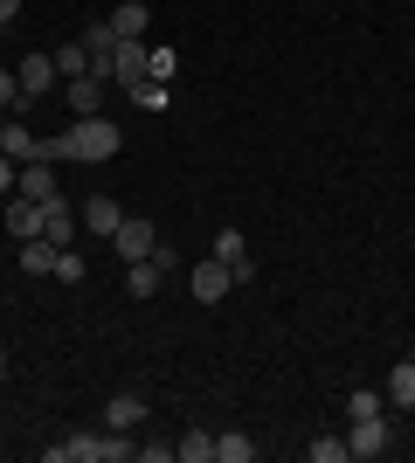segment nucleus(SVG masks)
<instances>
[{
  "label": "nucleus",
  "mask_w": 415,
  "mask_h": 463,
  "mask_svg": "<svg viewBox=\"0 0 415 463\" xmlns=\"http://www.w3.org/2000/svg\"><path fill=\"white\" fill-rule=\"evenodd\" d=\"M125 146V132L111 125V118H70L56 138H42V159L56 166V159H83V166H98V159H111Z\"/></svg>",
  "instance_id": "f257e3e1"
},
{
  "label": "nucleus",
  "mask_w": 415,
  "mask_h": 463,
  "mask_svg": "<svg viewBox=\"0 0 415 463\" xmlns=\"http://www.w3.org/2000/svg\"><path fill=\"white\" fill-rule=\"evenodd\" d=\"M388 443H395V422L388 415H360V422H346V457H388Z\"/></svg>",
  "instance_id": "f03ea898"
},
{
  "label": "nucleus",
  "mask_w": 415,
  "mask_h": 463,
  "mask_svg": "<svg viewBox=\"0 0 415 463\" xmlns=\"http://www.w3.org/2000/svg\"><path fill=\"white\" fill-rule=\"evenodd\" d=\"M0 153L14 159V166H35V159H42L35 125H28V118H0ZM42 166H49V159H42Z\"/></svg>",
  "instance_id": "7ed1b4c3"
},
{
  "label": "nucleus",
  "mask_w": 415,
  "mask_h": 463,
  "mask_svg": "<svg viewBox=\"0 0 415 463\" xmlns=\"http://www.w3.org/2000/svg\"><path fill=\"white\" fill-rule=\"evenodd\" d=\"M14 77H21V97H28V104H21V111H35V97H49V90H56V56H21V70H14ZM14 111V118H21Z\"/></svg>",
  "instance_id": "20e7f679"
},
{
  "label": "nucleus",
  "mask_w": 415,
  "mask_h": 463,
  "mask_svg": "<svg viewBox=\"0 0 415 463\" xmlns=\"http://www.w3.org/2000/svg\"><path fill=\"white\" fill-rule=\"evenodd\" d=\"M215 263H229V277H236V284H250V277H257V256H250L242 229H222V235H215Z\"/></svg>",
  "instance_id": "39448f33"
},
{
  "label": "nucleus",
  "mask_w": 415,
  "mask_h": 463,
  "mask_svg": "<svg viewBox=\"0 0 415 463\" xmlns=\"http://www.w3.org/2000/svg\"><path fill=\"white\" fill-rule=\"evenodd\" d=\"M77 229H83V222L70 214V201H62V194H56V201H42V235H49L56 250H77Z\"/></svg>",
  "instance_id": "423d86ee"
},
{
  "label": "nucleus",
  "mask_w": 415,
  "mask_h": 463,
  "mask_svg": "<svg viewBox=\"0 0 415 463\" xmlns=\"http://www.w3.org/2000/svg\"><path fill=\"white\" fill-rule=\"evenodd\" d=\"M111 242H118V256H125V263H146V256L159 250L153 222H132V214H125V222H118V235H111Z\"/></svg>",
  "instance_id": "0eeeda50"
},
{
  "label": "nucleus",
  "mask_w": 415,
  "mask_h": 463,
  "mask_svg": "<svg viewBox=\"0 0 415 463\" xmlns=\"http://www.w3.org/2000/svg\"><path fill=\"white\" fill-rule=\"evenodd\" d=\"M187 284H194V298H201V305H222V298L236 290V277H229V263H215V256H208V263H201V270L187 277Z\"/></svg>",
  "instance_id": "6e6552de"
},
{
  "label": "nucleus",
  "mask_w": 415,
  "mask_h": 463,
  "mask_svg": "<svg viewBox=\"0 0 415 463\" xmlns=\"http://www.w3.org/2000/svg\"><path fill=\"white\" fill-rule=\"evenodd\" d=\"M118 222H125V208L111 194H90V201H83V229L90 235H118Z\"/></svg>",
  "instance_id": "1a4fd4ad"
},
{
  "label": "nucleus",
  "mask_w": 415,
  "mask_h": 463,
  "mask_svg": "<svg viewBox=\"0 0 415 463\" xmlns=\"http://www.w3.org/2000/svg\"><path fill=\"white\" fill-rule=\"evenodd\" d=\"M49 463H98V429H77V436L49 443Z\"/></svg>",
  "instance_id": "9d476101"
},
{
  "label": "nucleus",
  "mask_w": 415,
  "mask_h": 463,
  "mask_svg": "<svg viewBox=\"0 0 415 463\" xmlns=\"http://www.w3.org/2000/svg\"><path fill=\"white\" fill-rule=\"evenodd\" d=\"M56 242H49V235H28V242H21V270L28 277H56Z\"/></svg>",
  "instance_id": "9b49d317"
},
{
  "label": "nucleus",
  "mask_w": 415,
  "mask_h": 463,
  "mask_svg": "<svg viewBox=\"0 0 415 463\" xmlns=\"http://www.w3.org/2000/svg\"><path fill=\"white\" fill-rule=\"evenodd\" d=\"M14 194H28V201H56V166H21V180H14Z\"/></svg>",
  "instance_id": "f8f14e48"
},
{
  "label": "nucleus",
  "mask_w": 415,
  "mask_h": 463,
  "mask_svg": "<svg viewBox=\"0 0 415 463\" xmlns=\"http://www.w3.org/2000/svg\"><path fill=\"white\" fill-rule=\"evenodd\" d=\"M7 229H14L21 242H28V235H42V201H28V194H14V201H7Z\"/></svg>",
  "instance_id": "ddd939ff"
},
{
  "label": "nucleus",
  "mask_w": 415,
  "mask_h": 463,
  "mask_svg": "<svg viewBox=\"0 0 415 463\" xmlns=\"http://www.w3.org/2000/svg\"><path fill=\"white\" fill-rule=\"evenodd\" d=\"M138 422H146V402H138V394H111V408H104V429H125V436H132Z\"/></svg>",
  "instance_id": "4468645a"
},
{
  "label": "nucleus",
  "mask_w": 415,
  "mask_h": 463,
  "mask_svg": "<svg viewBox=\"0 0 415 463\" xmlns=\"http://www.w3.org/2000/svg\"><path fill=\"white\" fill-rule=\"evenodd\" d=\"M98 90H104L98 77H62V97H70V111H77V118H98Z\"/></svg>",
  "instance_id": "2eb2a0df"
},
{
  "label": "nucleus",
  "mask_w": 415,
  "mask_h": 463,
  "mask_svg": "<svg viewBox=\"0 0 415 463\" xmlns=\"http://www.w3.org/2000/svg\"><path fill=\"white\" fill-rule=\"evenodd\" d=\"M381 394H388V408H415V360H401V367L388 373V387H381Z\"/></svg>",
  "instance_id": "dca6fc26"
},
{
  "label": "nucleus",
  "mask_w": 415,
  "mask_h": 463,
  "mask_svg": "<svg viewBox=\"0 0 415 463\" xmlns=\"http://www.w3.org/2000/svg\"><path fill=\"white\" fill-rule=\"evenodd\" d=\"M174 457L180 463H215V436H208V429H187V436L174 443Z\"/></svg>",
  "instance_id": "f3484780"
},
{
  "label": "nucleus",
  "mask_w": 415,
  "mask_h": 463,
  "mask_svg": "<svg viewBox=\"0 0 415 463\" xmlns=\"http://www.w3.org/2000/svg\"><path fill=\"white\" fill-rule=\"evenodd\" d=\"M250 457H257V443H250L242 429H222L215 436V463H250Z\"/></svg>",
  "instance_id": "a211bd4d"
},
{
  "label": "nucleus",
  "mask_w": 415,
  "mask_h": 463,
  "mask_svg": "<svg viewBox=\"0 0 415 463\" xmlns=\"http://www.w3.org/2000/svg\"><path fill=\"white\" fill-rule=\"evenodd\" d=\"M360 415H388V394L381 387H354L346 394V422H360Z\"/></svg>",
  "instance_id": "6ab92c4d"
},
{
  "label": "nucleus",
  "mask_w": 415,
  "mask_h": 463,
  "mask_svg": "<svg viewBox=\"0 0 415 463\" xmlns=\"http://www.w3.org/2000/svg\"><path fill=\"white\" fill-rule=\"evenodd\" d=\"M111 28H118L125 42H146V0H125L118 14H111Z\"/></svg>",
  "instance_id": "aec40b11"
},
{
  "label": "nucleus",
  "mask_w": 415,
  "mask_h": 463,
  "mask_svg": "<svg viewBox=\"0 0 415 463\" xmlns=\"http://www.w3.org/2000/svg\"><path fill=\"white\" fill-rule=\"evenodd\" d=\"M146 62H153V49H146V42H118V83L146 77Z\"/></svg>",
  "instance_id": "412c9836"
},
{
  "label": "nucleus",
  "mask_w": 415,
  "mask_h": 463,
  "mask_svg": "<svg viewBox=\"0 0 415 463\" xmlns=\"http://www.w3.org/2000/svg\"><path fill=\"white\" fill-rule=\"evenodd\" d=\"M125 97L146 104V111H166V83H159V77H132V83H125Z\"/></svg>",
  "instance_id": "4be33fe9"
},
{
  "label": "nucleus",
  "mask_w": 415,
  "mask_h": 463,
  "mask_svg": "<svg viewBox=\"0 0 415 463\" xmlns=\"http://www.w3.org/2000/svg\"><path fill=\"white\" fill-rule=\"evenodd\" d=\"M125 290H132V298H153L159 290V263L153 256H146V263H125Z\"/></svg>",
  "instance_id": "5701e85b"
},
{
  "label": "nucleus",
  "mask_w": 415,
  "mask_h": 463,
  "mask_svg": "<svg viewBox=\"0 0 415 463\" xmlns=\"http://www.w3.org/2000/svg\"><path fill=\"white\" fill-rule=\"evenodd\" d=\"M56 77H90V49L83 42H62L56 49Z\"/></svg>",
  "instance_id": "b1692460"
},
{
  "label": "nucleus",
  "mask_w": 415,
  "mask_h": 463,
  "mask_svg": "<svg viewBox=\"0 0 415 463\" xmlns=\"http://www.w3.org/2000/svg\"><path fill=\"white\" fill-rule=\"evenodd\" d=\"M305 457L312 463H346V436H318V443H305Z\"/></svg>",
  "instance_id": "393cba45"
},
{
  "label": "nucleus",
  "mask_w": 415,
  "mask_h": 463,
  "mask_svg": "<svg viewBox=\"0 0 415 463\" xmlns=\"http://www.w3.org/2000/svg\"><path fill=\"white\" fill-rule=\"evenodd\" d=\"M174 70H180V56H174V49H153V62H146V77L174 83Z\"/></svg>",
  "instance_id": "a878e982"
},
{
  "label": "nucleus",
  "mask_w": 415,
  "mask_h": 463,
  "mask_svg": "<svg viewBox=\"0 0 415 463\" xmlns=\"http://www.w3.org/2000/svg\"><path fill=\"white\" fill-rule=\"evenodd\" d=\"M56 284H83V256H77V250L56 256Z\"/></svg>",
  "instance_id": "bb28decb"
},
{
  "label": "nucleus",
  "mask_w": 415,
  "mask_h": 463,
  "mask_svg": "<svg viewBox=\"0 0 415 463\" xmlns=\"http://www.w3.org/2000/svg\"><path fill=\"white\" fill-rule=\"evenodd\" d=\"M138 463H174V443H138Z\"/></svg>",
  "instance_id": "cd10ccee"
},
{
  "label": "nucleus",
  "mask_w": 415,
  "mask_h": 463,
  "mask_svg": "<svg viewBox=\"0 0 415 463\" xmlns=\"http://www.w3.org/2000/svg\"><path fill=\"white\" fill-rule=\"evenodd\" d=\"M14 180H21V166H14L7 153H0V194H14Z\"/></svg>",
  "instance_id": "c85d7f7f"
},
{
  "label": "nucleus",
  "mask_w": 415,
  "mask_h": 463,
  "mask_svg": "<svg viewBox=\"0 0 415 463\" xmlns=\"http://www.w3.org/2000/svg\"><path fill=\"white\" fill-rule=\"evenodd\" d=\"M14 14H21V0H0V21H7V28H14Z\"/></svg>",
  "instance_id": "c756f323"
},
{
  "label": "nucleus",
  "mask_w": 415,
  "mask_h": 463,
  "mask_svg": "<svg viewBox=\"0 0 415 463\" xmlns=\"http://www.w3.org/2000/svg\"><path fill=\"white\" fill-rule=\"evenodd\" d=\"M7 367H14V360H7V353H0V381H7Z\"/></svg>",
  "instance_id": "7c9ffc66"
},
{
  "label": "nucleus",
  "mask_w": 415,
  "mask_h": 463,
  "mask_svg": "<svg viewBox=\"0 0 415 463\" xmlns=\"http://www.w3.org/2000/svg\"><path fill=\"white\" fill-rule=\"evenodd\" d=\"M0 42H7V21H0Z\"/></svg>",
  "instance_id": "2f4dec72"
},
{
  "label": "nucleus",
  "mask_w": 415,
  "mask_h": 463,
  "mask_svg": "<svg viewBox=\"0 0 415 463\" xmlns=\"http://www.w3.org/2000/svg\"><path fill=\"white\" fill-rule=\"evenodd\" d=\"M409 360H415V346H409Z\"/></svg>",
  "instance_id": "473e14b6"
}]
</instances>
